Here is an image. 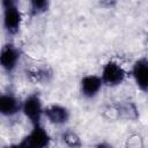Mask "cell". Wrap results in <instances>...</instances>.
Returning a JSON list of instances; mask_svg holds the SVG:
<instances>
[{
    "label": "cell",
    "instance_id": "1",
    "mask_svg": "<svg viewBox=\"0 0 148 148\" xmlns=\"http://www.w3.org/2000/svg\"><path fill=\"white\" fill-rule=\"evenodd\" d=\"M3 9V28L10 34L15 35L18 32L21 27V12L16 6V2L13 0H3L1 2Z\"/></svg>",
    "mask_w": 148,
    "mask_h": 148
},
{
    "label": "cell",
    "instance_id": "2",
    "mask_svg": "<svg viewBox=\"0 0 148 148\" xmlns=\"http://www.w3.org/2000/svg\"><path fill=\"white\" fill-rule=\"evenodd\" d=\"M50 141L49 133L40 125H36L31 132L23 138L18 146L20 148H49Z\"/></svg>",
    "mask_w": 148,
    "mask_h": 148
},
{
    "label": "cell",
    "instance_id": "11",
    "mask_svg": "<svg viewBox=\"0 0 148 148\" xmlns=\"http://www.w3.org/2000/svg\"><path fill=\"white\" fill-rule=\"evenodd\" d=\"M62 139H64L65 143L71 148H80L81 147V140L74 132L68 131V132L64 133Z\"/></svg>",
    "mask_w": 148,
    "mask_h": 148
},
{
    "label": "cell",
    "instance_id": "3",
    "mask_svg": "<svg viewBox=\"0 0 148 148\" xmlns=\"http://www.w3.org/2000/svg\"><path fill=\"white\" fill-rule=\"evenodd\" d=\"M22 112L34 126L40 125V119L44 114V108L39 96L36 94L29 95L22 103Z\"/></svg>",
    "mask_w": 148,
    "mask_h": 148
},
{
    "label": "cell",
    "instance_id": "9",
    "mask_svg": "<svg viewBox=\"0 0 148 148\" xmlns=\"http://www.w3.org/2000/svg\"><path fill=\"white\" fill-rule=\"evenodd\" d=\"M103 84L102 77L97 75H86L81 80V91L82 95L91 98L98 94Z\"/></svg>",
    "mask_w": 148,
    "mask_h": 148
},
{
    "label": "cell",
    "instance_id": "7",
    "mask_svg": "<svg viewBox=\"0 0 148 148\" xmlns=\"http://www.w3.org/2000/svg\"><path fill=\"white\" fill-rule=\"evenodd\" d=\"M22 110L21 101L13 94L6 92L0 97V112L5 117H12Z\"/></svg>",
    "mask_w": 148,
    "mask_h": 148
},
{
    "label": "cell",
    "instance_id": "6",
    "mask_svg": "<svg viewBox=\"0 0 148 148\" xmlns=\"http://www.w3.org/2000/svg\"><path fill=\"white\" fill-rule=\"evenodd\" d=\"M133 79L139 89L148 92V59L141 58L136 60L132 68Z\"/></svg>",
    "mask_w": 148,
    "mask_h": 148
},
{
    "label": "cell",
    "instance_id": "12",
    "mask_svg": "<svg viewBox=\"0 0 148 148\" xmlns=\"http://www.w3.org/2000/svg\"><path fill=\"white\" fill-rule=\"evenodd\" d=\"M95 148H113V147L108 142H99L95 146Z\"/></svg>",
    "mask_w": 148,
    "mask_h": 148
},
{
    "label": "cell",
    "instance_id": "4",
    "mask_svg": "<svg viewBox=\"0 0 148 148\" xmlns=\"http://www.w3.org/2000/svg\"><path fill=\"white\" fill-rule=\"evenodd\" d=\"M102 81L108 86H118L125 79L124 68L116 61H109L105 64L102 71Z\"/></svg>",
    "mask_w": 148,
    "mask_h": 148
},
{
    "label": "cell",
    "instance_id": "10",
    "mask_svg": "<svg viewBox=\"0 0 148 148\" xmlns=\"http://www.w3.org/2000/svg\"><path fill=\"white\" fill-rule=\"evenodd\" d=\"M49 1L45 0H32L29 2V12L31 15H39L47 10L49 8Z\"/></svg>",
    "mask_w": 148,
    "mask_h": 148
},
{
    "label": "cell",
    "instance_id": "5",
    "mask_svg": "<svg viewBox=\"0 0 148 148\" xmlns=\"http://www.w3.org/2000/svg\"><path fill=\"white\" fill-rule=\"evenodd\" d=\"M20 60V51L13 44H5L0 52V65L7 73H12Z\"/></svg>",
    "mask_w": 148,
    "mask_h": 148
},
{
    "label": "cell",
    "instance_id": "8",
    "mask_svg": "<svg viewBox=\"0 0 148 148\" xmlns=\"http://www.w3.org/2000/svg\"><path fill=\"white\" fill-rule=\"evenodd\" d=\"M44 114L51 124L62 125L68 121L69 112L68 110L60 104H51L44 109Z\"/></svg>",
    "mask_w": 148,
    "mask_h": 148
},
{
    "label": "cell",
    "instance_id": "13",
    "mask_svg": "<svg viewBox=\"0 0 148 148\" xmlns=\"http://www.w3.org/2000/svg\"><path fill=\"white\" fill-rule=\"evenodd\" d=\"M6 148H20V146H18V143H16V145H9Z\"/></svg>",
    "mask_w": 148,
    "mask_h": 148
}]
</instances>
